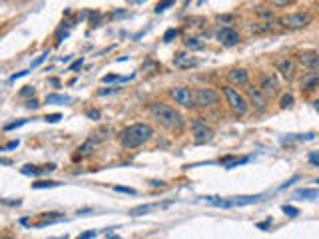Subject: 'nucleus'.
<instances>
[{
  "label": "nucleus",
  "instance_id": "obj_1",
  "mask_svg": "<svg viewBox=\"0 0 319 239\" xmlns=\"http://www.w3.org/2000/svg\"><path fill=\"white\" fill-rule=\"evenodd\" d=\"M150 116L170 132H182L186 124L184 116L176 108H171L170 104H164V102H154L150 106Z\"/></svg>",
  "mask_w": 319,
  "mask_h": 239
},
{
  "label": "nucleus",
  "instance_id": "obj_2",
  "mask_svg": "<svg viewBox=\"0 0 319 239\" xmlns=\"http://www.w3.org/2000/svg\"><path fill=\"white\" fill-rule=\"evenodd\" d=\"M152 138H154V128L150 124H132L122 130L118 136L122 148H126V150L140 148L146 141H150Z\"/></svg>",
  "mask_w": 319,
  "mask_h": 239
},
{
  "label": "nucleus",
  "instance_id": "obj_3",
  "mask_svg": "<svg viewBox=\"0 0 319 239\" xmlns=\"http://www.w3.org/2000/svg\"><path fill=\"white\" fill-rule=\"evenodd\" d=\"M222 94L226 96V102H228V106H230V110H232V114L235 118H243L245 114H248V106L250 104H248V100H245L235 88L222 86Z\"/></svg>",
  "mask_w": 319,
  "mask_h": 239
},
{
  "label": "nucleus",
  "instance_id": "obj_4",
  "mask_svg": "<svg viewBox=\"0 0 319 239\" xmlns=\"http://www.w3.org/2000/svg\"><path fill=\"white\" fill-rule=\"evenodd\" d=\"M313 22V16L309 12H291V14H285L277 20V24L281 28H287V30H301L305 26Z\"/></svg>",
  "mask_w": 319,
  "mask_h": 239
},
{
  "label": "nucleus",
  "instance_id": "obj_5",
  "mask_svg": "<svg viewBox=\"0 0 319 239\" xmlns=\"http://www.w3.org/2000/svg\"><path fill=\"white\" fill-rule=\"evenodd\" d=\"M170 98L176 100V104H180L182 108H195V94L188 86L170 88Z\"/></svg>",
  "mask_w": 319,
  "mask_h": 239
},
{
  "label": "nucleus",
  "instance_id": "obj_6",
  "mask_svg": "<svg viewBox=\"0 0 319 239\" xmlns=\"http://www.w3.org/2000/svg\"><path fill=\"white\" fill-rule=\"evenodd\" d=\"M195 106L200 108H213L219 104V94L213 88H195Z\"/></svg>",
  "mask_w": 319,
  "mask_h": 239
},
{
  "label": "nucleus",
  "instance_id": "obj_7",
  "mask_svg": "<svg viewBox=\"0 0 319 239\" xmlns=\"http://www.w3.org/2000/svg\"><path fill=\"white\" fill-rule=\"evenodd\" d=\"M191 132H193L195 143H206V141H210L212 136H213V130L208 126V122H206L204 118L191 120Z\"/></svg>",
  "mask_w": 319,
  "mask_h": 239
},
{
  "label": "nucleus",
  "instance_id": "obj_8",
  "mask_svg": "<svg viewBox=\"0 0 319 239\" xmlns=\"http://www.w3.org/2000/svg\"><path fill=\"white\" fill-rule=\"evenodd\" d=\"M248 104L257 112V114H263L267 110V96L261 92V90H255L254 86L248 84Z\"/></svg>",
  "mask_w": 319,
  "mask_h": 239
},
{
  "label": "nucleus",
  "instance_id": "obj_9",
  "mask_svg": "<svg viewBox=\"0 0 319 239\" xmlns=\"http://www.w3.org/2000/svg\"><path fill=\"white\" fill-rule=\"evenodd\" d=\"M215 40L222 44V46H226V48H232V46H235V44L239 42V32L234 30V28H230V26L219 28V30L215 32Z\"/></svg>",
  "mask_w": 319,
  "mask_h": 239
},
{
  "label": "nucleus",
  "instance_id": "obj_10",
  "mask_svg": "<svg viewBox=\"0 0 319 239\" xmlns=\"http://www.w3.org/2000/svg\"><path fill=\"white\" fill-rule=\"evenodd\" d=\"M259 90L267 96H276V94H279V82H277V78L274 76V74H263L261 76V82H259Z\"/></svg>",
  "mask_w": 319,
  "mask_h": 239
},
{
  "label": "nucleus",
  "instance_id": "obj_11",
  "mask_svg": "<svg viewBox=\"0 0 319 239\" xmlns=\"http://www.w3.org/2000/svg\"><path fill=\"white\" fill-rule=\"evenodd\" d=\"M276 68H277V72L285 78V80H293L296 78V72H298V64H296V60L293 58H283V60H279L277 64H276Z\"/></svg>",
  "mask_w": 319,
  "mask_h": 239
},
{
  "label": "nucleus",
  "instance_id": "obj_12",
  "mask_svg": "<svg viewBox=\"0 0 319 239\" xmlns=\"http://www.w3.org/2000/svg\"><path fill=\"white\" fill-rule=\"evenodd\" d=\"M299 86H301V92H305V94L317 90V88H319V70L305 72L303 78H301V82H299Z\"/></svg>",
  "mask_w": 319,
  "mask_h": 239
},
{
  "label": "nucleus",
  "instance_id": "obj_13",
  "mask_svg": "<svg viewBox=\"0 0 319 239\" xmlns=\"http://www.w3.org/2000/svg\"><path fill=\"white\" fill-rule=\"evenodd\" d=\"M298 62L309 70H319V52L313 50H303L298 54Z\"/></svg>",
  "mask_w": 319,
  "mask_h": 239
},
{
  "label": "nucleus",
  "instance_id": "obj_14",
  "mask_svg": "<svg viewBox=\"0 0 319 239\" xmlns=\"http://www.w3.org/2000/svg\"><path fill=\"white\" fill-rule=\"evenodd\" d=\"M228 80L235 86H248L250 84V74L245 68H232L228 72Z\"/></svg>",
  "mask_w": 319,
  "mask_h": 239
},
{
  "label": "nucleus",
  "instance_id": "obj_15",
  "mask_svg": "<svg viewBox=\"0 0 319 239\" xmlns=\"http://www.w3.org/2000/svg\"><path fill=\"white\" fill-rule=\"evenodd\" d=\"M56 170L54 163H48V165H24L22 167V174L24 176H42V174H50Z\"/></svg>",
  "mask_w": 319,
  "mask_h": 239
},
{
  "label": "nucleus",
  "instance_id": "obj_16",
  "mask_svg": "<svg viewBox=\"0 0 319 239\" xmlns=\"http://www.w3.org/2000/svg\"><path fill=\"white\" fill-rule=\"evenodd\" d=\"M174 64H176V68L186 70V68H193V66H198L200 62L195 60V58H191L190 54H186V52H178V54H176V58H174Z\"/></svg>",
  "mask_w": 319,
  "mask_h": 239
},
{
  "label": "nucleus",
  "instance_id": "obj_17",
  "mask_svg": "<svg viewBox=\"0 0 319 239\" xmlns=\"http://www.w3.org/2000/svg\"><path fill=\"white\" fill-rule=\"evenodd\" d=\"M250 30L254 34H265V32L274 30V24L272 22H254V24H250Z\"/></svg>",
  "mask_w": 319,
  "mask_h": 239
},
{
  "label": "nucleus",
  "instance_id": "obj_18",
  "mask_svg": "<svg viewBox=\"0 0 319 239\" xmlns=\"http://www.w3.org/2000/svg\"><path fill=\"white\" fill-rule=\"evenodd\" d=\"M184 46L188 48V50L195 52V50H202V48H204L206 44H204V40L195 38V36H188V38H184Z\"/></svg>",
  "mask_w": 319,
  "mask_h": 239
},
{
  "label": "nucleus",
  "instance_id": "obj_19",
  "mask_svg": "<svg viewBox=\"0 0 319 239\" xmlns=\"http://www.w3.org/2000/svg\"><path fill=\"white\" fill-rule=\"evenodd\" d=\"M46 102L48 104H66V102H70V96H66V94H48Z\"/></svg>",
  "mask_w": 319,
  "mask_h": 239
},
{
  "label": "nucleus",
  "instance_id": "obj_20",
  "mask_svg": "<svg viewBox=\"0 0 319 239\" xmlns=\"http://www.w3.org/2000/svg\"><path fill=\"white\" fill-rule=\"evenodd\" d=\"M296 196L303 198V199H315V198H319V189H298Z\"/></svg>",
  "mask_w": 319,
  "mask_h": 239
},
{
  "label": "nucleus",
  "instance_id": "obj_21",
  "mask_svg": "<svg viewBox=\"0 0 319 239\" xmlns=\"http://www.w3.org/2000/svg\"><path fill=\"white\" fill-rule=\"evenodd\" d=\"M248 161V158H222V163H224V167H228V170H232V167H235V165H239V163H245Z\"/></svg>",
  "mask_w": 319,
  "mask_h": 239
},
{
  "label": "nucleus",
  "instance_id": "obj_22",
  "mask_svg": "<svg viewBox=\"0 0 319 239\" xmlns=\"http://www.w3.org/2000/svg\"><path fill=\"white\" fill-rule=\"evenodd\" d=\"M94 148H96V141H94V139H88L84 146L78 148V154H80V156H88V154H92Z\"/></svg>",
  "mask_w": 319,
  "mask_h": 239
},
{
  "label": "nucleus",
  "instance_id": "obj_23",
  "mask_svg": "<svg viewBox=\"0 0 319 239\" xmlns=\"http://www.w3.org/2000/svg\"><path fill=\"white\" fill-rule=\"evenodd\" d=\"M134 76H128V78H124V76H118V74H106L104 78H102V82H126V80H132Z\"/></svg>",
  "mask_w": 319,
  "mask_h": 239
},
{
  "label": "nucleus",
  "instance_id": "obj_24",
  "mask_svg": "<svg viewBox=\"0 0 319 239\" xmlns=\"http://www.w3.org/2000/svg\"><path fill=\"white\" fill-rule=\"evenodd\" d=\"M235 20V16L234 14H217L215 16V22H219L224 26V24H230V22H234Z\"/></svg>",
  "mask_w": 319,
  "mask_h": 239
},
{
  "label": "nucleus",
  "instance_id": "obj_25",
  "mask_svg": "<svg viewBox=\"0 0 319 239\" xmlns=\"http://www.w3.org/2000/svg\"><path fill=\"white\" fill-rule=\"evenodd\" d=\"M60 183L58 181H36V183H32V187L34 189H44V187H58Z\"/></svg>",
  "mask_w": 319,
  "mask_h": 239
},
{
  "label": "nucleus",
  "instance_id": "obj_26",
  "mask_svg": "<svg viewBox=\"0 0 319 239\" xmlns=\"http://www.w3.org/2000/svg\"><path fill=\"white\" fill-rule=\"evenodd\" d=\"M279 106H281V108H291V106H293V96H291V94L281 96V102H279Z\"/></svg>",
  "mask_w": 319,
  "mask_h": 239
},
{
  "label": "nucleus",
  "instance_id": "obj_27",
  "mask_svg": "<svg viewBox=\"0 0 319 239\" xmlns=\"http://www.w3.org/2000/svg\"><path fill=\"white\" fill-rule=\"evenodd\" d=\"M170 6H174V0H162V2H158V6H156V12L160 14V12H164L166 8H170Z\"/></svg>",
  "mask_w": 319,
  "mask_h": 239
},
{
  "label": "nucleus",
  "instance_id": "obj_28",
  "mask_svg": "<svg viewBox=\"0 0 319 239\" xmlns=\"http://www.w3.org/2000/svg\"><path fill=\"white\" fill-rule=\"evenodd\" d=\"M281 209H283V213L289 215V218H296V215H299V209H298V207H293V205H283Z\"/></svg>",
  "mask_w": 319,
  "mask_h": 239
},
{
  "label": "nucleus",
  "instance_id": "obj_29",
  "mask_svg": "<svg viewBox=\"0 0 319 239\" xmlns=\"http://www.w3.org/2000/svg\"><path fill=\"white\" fill-rule=\"evenodd\" d=\"M44 120H46L48 124H56V122H60V120H62V116L60 114H48Z\"/></svg>",
  "mask_w": 319,
  "mask_h": 239
},
{
  "label": "nucleus",
  "instance_id": "obj_30",
  "mask_svg": "<svg viewBox=\"0 0 319 239\" xmlns=\"http://www.w3.org/2000/svg\"><path fill=\"white\" fill-rule=\"evenodd\" d=\"M114 189H116V191H120V194H128V196H136V189H132V187H122V185H116Z\"/></svg>",
  "mask_w": 319,
  "mask_h": 239
},
{
  "label": "nucleus",
  "instance_id": "obj_31",
  "mask_svg": "<svg viewBox=\"0 0 319 239\" xmlns=\"http://www.w3.org/2000/svg\"><path fill=\"white\" fill-rule=\"evenodd\" d=\"M24 124H26V120H18V122H12V124L4 126V130L10 132V130H16V128H20V126H24Z\"/></svg>",
  "mask_w": 319,
  "mask_h": 239
},
{
  "label": "nucleus",
  "instance_id": "obj_32",
  "mask_svg": "<svg viewBox=\"0 0 319 239\" xmlns=\"http://www.w3.org/2000/svg\"><path fill=\"white\" fill-rule=\"evenodd\" d=\"M178 36V30L176 28H170L166 34H164V42H171V38H176Z\"/></svg>",
  "mask_w": 319,
  "mask_h": 239
},
{
  "label": "nucleus",
  "instance_id": "obj_33",
  "mask_svg": "<svg viewBox=\"0 0 319 239\" xmlns=\"http://www.w3.org/2000/svg\"><path fill=\"white\" fill-rule=\"evenodd\" d=\"M269 2H272L274 6H279V8H281V6H287V4H291L293 0H269Z\"/></svg>",
  "mask_w": 319,
  "mask_h": 239
},
{
  "label": "nucleus",
  "instance_id": "obj_34",
  "mask_svg": "<svg viewBox=\"0 0 319 239\" xmlns=\"http://www.w3.org/2000/svg\"><path fill=\"white\" fill-rule=\"evenodd\" d=\"M20 96H34V86H24L20 90Z\"/></svg>",
  "mask_w": 319,
  "mask_h": 239
},
{
  "label": "nucleus",
  "instance_id": "obj_35",
  "mask_svg": "<svg viewBox=\"0 0 319 239\" xmlns=\"http://www.w3.org/2000/svg\"><path fill=\"white\" fill-rule=\"evenodd\" d=\"M309 163L319 165V154H317V152H311V154H309Z\"/></svg>",
  "mask_w": 319,
  "mask_h": 239
},
{
  "label": "nucleus",
  "instance_id": "obj_36",
  "mask_svg": "<svg viewBox=\"0 0 319 239\" xmlns=\"http://www.w3.org/2000/svg\"><path fill=\"white\" fill-rule=\"evenodd\" d=\"M114 92H118V88H104V90H98V96H108Z\"/></svg>",
  "mask_w": 319,
  "mask_h": 239
},
{
  "label": "nucleus",
  "instance_id": "obj_37",
  "mask_svg": "<svg viewBox=\"0 0 319 239\" xmlns=\"http://www.w3.org/2000/svg\"><path fill=\"white\" fill-rule=\"evenodd\" d=\"M38 106H40V102H38V100H34V98L26 102V108H28V110H36Z\"/></svg>",
  "mask_w": 319,
  "mask_h": 239
},
{
  "label": "nucleus",
  "instance_id": "obj_38",
  "mask_svg": "<svg viewBox=\"0 0 319 239\" xmlns=\"http://www.w3.org/2000/svg\"><path fill=\"white\" fill-rule=\"evenodd\" d=\"M14 148H18V139L16 141H8L4 148H0V152H2V150H14Z\"/></svg>",
  "mask_w": 319,
  "mask_h": 239
},
{
  "label": "nucleus",
  "instance_id": "obj_39",
  "mask_svg": "<svg viewBox=\"0 0 319 239\" xmlns=\"http://www.w3.org/2000/svg\"><path fill=\"white\" fill-rule=\"evenodd\" d=\"M88 118H92V120H100V112H98V110H88Z\"/></svg>",
  "mask_w": 319,
  "mask_h": 239
},
{
  "label": "nucleus",
  "instance_id": "obj_40",
  "mask_svg": "<svg viewBox=\"0 0 319 239\" xmlns=\"http://www.w3.org/2000/svg\"><path fill=\"white\" fill-rule=\"evenodd\" d=\"M98 231H86V233H80V239H90V237H96Z\"/></svg>",
  "mask_w": 319,
  "mask_h": 239
},
{
  "label": "nucleus",
  "instance_id": "obj_41",
  "mask_svg": "<svg viewBox=\"0 0 319 239\" xmlns=\"http://www.w3.org/2000/svg\"><path fill=\"white\" fill-rule=\"evenodd\" d=\"M28 74V70H24V72H18V74H14V76H10V82H14L16 78H22V76H26Z\"/></svg>",
  "mask_w": 319,
  "mask_h": 239
},
{
  "label": "nucleus",
  "instance_id": "obj_42",
  "mask_svg": "<svg viewBox=\"0 0 319 239\" xmlns=\"http://www.w3.org/2000/svg\"><path fill=\"white\" fill-rule=\"evenodd\" d=\"M46 56H48V54H42V56H40V58H38L36 62H32V68H36V66H40V64H42V62L46 60Z\"/></svg>",
  "mask_w": 319,
  "mask_h": 239
},
{
  "label": "nucleus",
  "instance_id": "obj_43",
  "mask_svg": "<svg viewBox=\"0 0 319 239\" xmlns=\"http://www.w3.org/2000/svg\"><path fill=\"white\" fill-rule=\"evenodd\" d=\"M78 68H82V58H80V60H76L74 64L70 66V70H78Z\"/></svg>",
  "mask_w": 319,
  "mask_h": 239
},
{
  "label": "nucleus",
  "instance_id": "obj_44",
  "mask_svg": "<svg viewBox=\"0 0 319 239\" xmlns=\"http://www.w3.org/2000/svg\"><path fill=\"white\" fill-rule=\"evenodd\" d=\"M269 223H272V221H261V223H257V227H259V229H267Z\"/></svg>",
  "mask_w": 319,
  "mask_h": 239
},
{
  "label": "nucleus",
  "instance_id": "obj_45",
  "mask_svg": "<svg viewBox=\"0 0 319 239\" xmlns=\"http://www.w3.org/2000/svg\"><path fill=\"white\" fill-rule=\"evenodd\" d=\"M0 163H2V165H10L12 159H8V158H0Z\"/></svg>",
  "mask_w": 319,
  "mask_h": 239
},
{
  "label": "nucleus",
  "instance_id": "obj_46",
  "mask_svg": "<svg viewBox=\"0 0 319 239\" xmlns=\"http://www.w3.org/2000/svg\"><path fill=\"white\" fill-rule=\"evenodd\" d=\"M315 183H319V178H317V179H315Z\"/></svg>",
  "mask_w": 319,
  "mask_h": 239
}]
</instances>
